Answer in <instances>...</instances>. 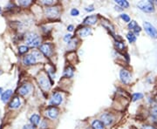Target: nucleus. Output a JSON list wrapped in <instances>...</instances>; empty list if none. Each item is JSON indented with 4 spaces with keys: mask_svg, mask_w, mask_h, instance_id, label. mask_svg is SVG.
Here are the masks:
<instances>
[{
    "mask_svg": "<svg viewBox=\"0 0 157 129\" xmlns=\"http://www.w3.org/2000/svg\"><path fill=\"white\" fill-rule=\"evenodd\" d=\"M26 41L27 46L30 47H37L40 45V38L38 34L33 32L28 33L26 37Z\"/></svg>",
    "mask_w": 157,
    "mask_h": 129,
    "instance_id": "obj_1",
    "label": "nucleus"
},
{
    "mask_svg": "<svg viewBox=\"0 0 157 129\" xmlns=\"http://www.w3.org/2000/svg\"><path fill=\"white\" fill-rule=\"evenodd\" d=\"M138 8L144 12L151 13L155 11V5L152 1H140L137 4Z\"/></svg>",
    "mask_w": 157,
    "mask_h": 129,
    "instance_id": "obj_2",
    "label": "nucleus"
},
{
    "mask_svg": "<svg viewBox=\"0 0 157 129\" xmlns=\"http://www.w3.org/2000/svg\"><path fill=\"white\" fill-rule=\"evenodd\" d=\"M38 82L39 84V86H41V88L43 90H49L51 87V83L49 81V79L46 77V74H41L40 75L38 76Z\"/></svg>",
    "mask_w": 157,
    "mask_h": 129,
    "instance_id": "obj_3",
    "label": "nucleus"
},
{
    "mask_svg": "<svg viewBox=\"0 0 157 129\" xmlns=\"http://www.w3.org/2000/svg\"><path fill=\"white\" fill-rule=\"evenodd\" d=\"M143 26H144L146 32L150 37L153 38H157V30L153 25H151L149 22H144Z\"/></svg>",
    "mask_w": 157,
    "mask_h": 129,
    "instance_id": "obj_4",
    "label": "nucleus"
},
{
    "mask_svg": "<svg viewBox=\"0 0 157 129\" xmlns=\"http://www.w3.org/2000/svg\"><path fill=\"white\" fill-rule=\"evenodd\" d=\"M120 78L122 83L128 84L131 80V74L127 70L122 69L120 72Z\"/></svg>",
    "mask_w": 157,
    "mask_h": 129,
    "instance_id": "obj_5",
    "label": "nucleus"
},
{
    "mask_svg": "<svg viewBox=\"0 0 157 129\" xmlns=\"http://www.w3.org/2000/svg\"><path fill=\"white\" fill-rule=\"evenodd\" d=\"M101 122L106 125V126H109L113 123V115L108 113V112H106V113H103L101 116Z\"/></svg>",
    "mask_w": 157,
    "mask_h": 129,
    "instance_id": "obj_6",
    "label": "nucleus"
},
{
    "mask_svg": "<svg viewBox=\"0 0 157 129\" xmlns=\"http://www.w3.org/2000/svg\"><path fill=\"white\" fill-rule=\"evenodd\" d=\"M59 10L57 7H47L46 9V14L48 18H56L59 16Z\"/></svg>",
    "mask_w": 157,
    "mask_h": 129,
    "instance_id": "obj_7",
    "label": "nucleus"
},
{
    "mask_svg": "<svg viewBox=\"0 0 157 129\" xmlns=\"http://www.w3.org/2000/svg\"><path fill=\"white\" fill-rule=\"evenodd\" d=\"M40 52L46 57L52 55L53 53V48L50 44H43L40 46Z\"/></svg>",
    "mask_w": 157,
    "mask_h": 129,
    "instance_id": "obj_8",
    "label": "nucleus"
},
{
    "mask_svg": "<svg viewBox=\"0 0 157 129\" xmlns=\"http://www.w3.org/2000/svg\"><path fill=\"white\" fill-rule=\"evenodd\" d=\"M37 60H38L37 58L32 53V54L26 55L24 58H23V63H24L25 64L30 65V64H36V63H37Z\"/></svg>",
    "mask_w": 157,
    "mask_h": 129,
    "instance_id": "obj_9",
    "label": "nucleus"
},
{
    "mask_svg": "<svg viewBox=\"0 0 157 129\" xmlns=\"http://www.w3.org/2000/svg\"><path fill=\"white\" fill-rule=\"evenodd\" d=\"M62 102V96L60 93H54L50 100V104L53 106H59Z\"/></svg>",
    "mask_w": 157,
    "mask_h": 129,
    "instance_id": "obj_10",
    "label": "nucleus"
},
{
    "mask_svg": "<svg viewBox=\"0 0 157 129\" xmlns=\"http://www.w3.org/2000/svg\"><path fill=\"white\" fill-rule=\"evenodd\" d=\"M31 90H32L31 85H29V84H25V85H23L22 86H20V88L19 89V92L21 95L26 96V95H27V94L30 93Z\"/></svg>",
    "mask_w": 157,
    "mask_h": 129,
    "instance_id": "obj_11",
    "label": "nucleus"
},
{
    "mask_svg": "<svg viewBox=\"0 0 157 129\" xmlns=\"http://www.w3.org/2000/svg\"><path fill=\"white\" fill-rule=\"evenodd\" d=\"M97 20H98V18L96 15H91V16H88L84 19V24L88 25V26H92L97 22Z\"/></svg>",
    "mask_w": 157,
    "mask_h": 129,
    "instance_id": "obj_12",
    "label": "nucleus"
},
{
    "mask_svg": "<svg viewBox=\"0 0 157 129\" xmlns=\"http://www.w3.org/2000/svg\"><path fill=\"white\" fill-rule=\"evenodd\" d=\"M47 114H48V116L51 118V119H56L57 117H58V115H59V110H58V108L55 107V106H52V107H50L48 111H47Z\"/></svg>",
    "mask_w": 157,
    "mask_h": 129,
    "instance_id": "obj_13",
    "label": "nucleus"
},
{
    "mask_svg": "<svg viewBox=\"0 0 157 129\" xmlns=\"http://www.w3.org/2000/svg\"><path fill=\"white\" fill-rule=\"evenodd\" d=\"M21 105V101H20V99L19 97H15L12 99V100L10 103V107L12 108V109H17L19 108Z\"/></svg>",
    "mask_w": 157,
    "mask_h": 129,
    "instance_id": "obj_14",
    "label": "nucleus"
},
{
    "mask_svg": "<svg viewBox=\"0 0 157 129\" xmlns=\"http://www.w3.org/2000/svg\"><path fill=\"white\" fill-rule=\"evenodd\" d=\"M91 32H92L91 28L85 27L80 29V30L78 32V34H79L80 37H86V36H88L89 34H91Z\"/></svg>",
    "mask_w": 157,
    "mask_h": 129,
    "instance_id": "obj_15",
    "label": "nucleus"
},
{
    "mask_svg": "<svg viewBox=\"0 0 157 129\" xmlns=\"http://www.w3.org/2000/svg\"><path fill=\"white\" fill-rule=\"evenodd\" d=\"M12 94V90H6L5 92H3L2 96H1V100L3 102H6L9 100V99L11 98Z\"/></svg>",
    "mask_w": 157,
    "mask_h": 129,
    "instance_id": "obj_16",
    "label": "nucleus"
},
{
    "mask_svg": "<svg viewBox=\"0 0 157 129\" xmlns=\"http://www.w3.org/2000/svg\"><path fill=\"white\" fill-rule=\"evenodd\" d=\"M92 128L93 129H104V124L101 120H95L92 121Z\"/></svg>",
    "mask_w": 157,
    "mask_h": 129,
    "instance_id": "obj_17",
    "label": "nucleus"
},
{
    "mask_svg": "<svg viewBox=\"0 0 157 129\" xmlns=\"http://www.w3.org/2000/svg\"><path fill=\"white\" fill-rule=\"evenodd\" d=\"M30 121H31V123H32V126H37V125H38V123H39V121H40V117H39V115H38V114H33V115H32L31 118H30Z\"/></svg>",
    "mask_w": 157,
    "mask_h": 129,
    "instance_id": "obj_18",
    "label": "nucleus"
},
{
    "mask_svg": "<svg viewBox=\"0 0 157 129\" xmlns=\"http://www.w3.org/2000/svg\"><path fill=\"white\" fill-rule=\"evenodd\" d=\"M64 75H65V77H67V78H72L74 76V69H73V67H71V66L66 67L65 69V71H64Z\"/></svg>",
    "mask_w": 157,
    "mask_h": 129,
    "instance_id": "obj_19",
    "label": "nucleus"
},
{
    "mask_svg": "<svg viewBox=\"0 0 157 129\" xmlns=\"http://www.w3.org/2000/svg\"><path fill=\"white\" fill-rule=\"evenodd\" d=\"M115 3L117 4L120 5L122 8H128L129 6V3L128 1H126V0H116Z\"/></svg>",
    "mask_w": 157,
    "mask_h": 129,
    "instance_id": "obj_20",
    "label": "nucleus"
},
{
    "mask_svg": "<svg viewBox=\"0 0 157 129\" xmlns=\"http://www.w3.org/2000/svg\"><path fill=\"white\" fill-rule=\"evenodd\" d=\"M127 38L128 39L129 43H134V42L136 41V36L134 35V32H128L127 34Z\"/></svg>",
    "mask_w": 157,
    "mask_h": 129,
    "instance_id": "obj_21",
    "label": "nucleus"
},
{
    "mask_svg": "<svg viewBox=\"0 0 157 129\" xmlns=\"http://www.w3.org/2000/svg\"><path fill=\"white\" fill-rule=\"evenodd\" d=\"M142 97H143V95H142V93H140V92L134 93V94H133V101H136V100H140Z\"/></svg>",
    "mask_w": 157,
    "mask_h": 129,
    "instance_id": "obj_22",
    "label": "nucleus"
},
{
    "mask_svg": "<svg viewBox=\"0 0 157 129\" xmlns=\"http://www.w3.org/2000/svg\"><path fill=\"white\" fill-rule=\"evenodd\" d=\"M27 51H28V47L26 46H20V47L19 48V52L20 53V54H24V53H26Z\"/></svg>",
    "mask_w": 157,
    "mask_h": 129,
    "instance_id": "obj_23",
    "label": "nucleus"
},
{
    "mask_svg": "<svg viewBox=\"0 0 157 129\" xmlns=\"http://www.w3.org/2000/svg\"><path fill=\"white\" fill-rule=\"evenodd\" d=\"M120 18L124 20V22H127V23H129L130 22V17L128 15V14L123 13V14L120 15Z\"/></svg>",
    "mask_w": 157,
    "mask_h": 129,
    "instance_id": "obj_24",
    "label": "nucleus"
},
{
    "mask_svg": "<svg viewBox=\"0 0 157 129\" xmlns=\"http://www.w3.org/2000/svg\"><path fill=\"white\" fill-rule=\"evenodd\" d=\"M137 26H138V25H137V23H136L135 21H131V22H129V24H128V28H129L130 30L133 31Z\"/></svg>",
    "mask_w": 157,
    "mask_h": 129,
    "instance_id": "obj_25",
    "label": "nucleus"
},
{
    "mask_svg": "<svg viewBox=\"0 0 157 129\" xmlns=\"http://www.w3.org/2000/svg\"><path fill=\"white\" fill-rule=\"evenodd\" d=\"M19 4L22 6H27L31 4V1H26V0H21V1H19Z\"/></svg>",
    "mask_w": 157,
    "mask_h": 129,
    "instance_id": "obj_26",
    "label": "nucleus"
},
{
    "mask_svg": "<svg viewBox=\"0 0 157 129\" xmlns=\"http://www.w3.org/2000/svg\"><path fill=\"white\" fill-rule=\"evenodd\" d=\"M151 113H152V115H153V117H154V118H157V106L152 108V110H151Z\"/></svg>",
    "mask_w": 157,
    "mask_h": 129,
    "instance_id": "obj_27",
    "label": "nucleus"
},
{
    "mask_svg": "<svg viewBox=\"0 0 157 129\" xmlns=\"http://www.w3.org/2000/svg\"><path fill=\"white\" fill-rule=\"evenodd\" d=\"M116 46H117V48L119 49V50H122V49H124L125 48V45L122 43V42H116Z\"/></svg>",
    "mask_w": 157,
    "mask_h": 129,
    "instance_id": "obj_28",
    "label": "nucleus"
},
{
    "mask_svg": "<svg viewBox=\"0 0 157 129\" xmlns=\"http://www.w3.org/2000/svg\"><path fill=\"white\" fill-rule=\"evenodd\" d=\"M55 3V1L53 0H43V4H47V5H51V4H53Z\"/></svg>",
    "mask_w": 157,
    "mask_h": 129,
    "instance_id": "obj_29",
    "label": "nucleus"
},
{
    "mask_svg": "<svg viewBox=\"0 0 157 129\" xmlns=\"http://www.w3.org/2000/svg\"><path fill=\"white\" fill-rule=\"evenodd\" d=\"M79 14H80V11L77 9H75V8L72 9V10H71V15L72 16H78Z\"/></svg>",
    "mask_w": 157,
    "mask_h": 129,
    "instance_id": "obj_30",
    "label": "nucleus"
},
{
    "mask_svg": "<svg viewBox=\"0 0 157 129\" xmlns=\"http://www.w3.org/2000/svg\"><path fill=\"white\" fill-rule=\"evenodd\" d=\"M72 38V35L71 34H67V35H65V37L64 38V40H65V42H70V39Z\"/></svg>",
    "mask_w": 157,
    "mask_h": 129,
    "instance_id": "obj_31",
    "label": "nucleus"
},
{
    "mask_svg": "<svg viewBox=\"0 0 157 129\" xmlns=\"http://www.w3.org/2000/svg\"><path fill=\"white\" fill-rule=\"evenodd\" d=\"M23 129H36L35 128V127L34 126H32V125H26Z\"/></svg>",
    "mask_w": 157,
    "mask_h": 129,
    "instance_id": "obj_32",
    "label": "nucleus"
},
{
    "mask_svg": "<svg viewBox=\"0 0 157 129\" xmlns=\"http://www.w3.org/2000/svg\"><path fill=\"white\" fill-rule=\"evenodd\" d=\"M94 10V8H93L92 5H90L89 7L86 8V10H87V11H92V10Z\"/></svg>",
    "mask_w": 157,
    "mask_h": 129,
    "instance_id": "obj_33",
    "label": "nucleus"
},
{
    "mask_svg": "<svg viewBox=\"0 0 157 129\" xmlns=\"http://www.w3.org/2000/svg\"><path fill=\"white\" fill-rule=\"evenodd\" d=\"M142 129H155V128L151 127V126H144L142 127Z\"/></svg>",
    "mask_w": 157,
    "mask_h": 129,
    "instance_id": "obj_34",
    "label": "nucleus"
},
{
    "mask_svg": "<svg viewBox=\"0 0 157 129\" xmlns=\"http://www.w3.org/2000/svg\"><path fill=\"white\" fill-rule=\"evenodd\" d=\"M67 30H68V31H70V32H72V31L74 30V26H72V25H71V26H69L67 27Z\"/></svg>",
    "mask_w": 157,
    "mask_h": 129,
    "instance_id": "obj_35",
    "label": "nucleus"
},
{
    "mask_svg": "<svg viewBox=\"0 0 157 129\" xmlns=\"http://www.w3.org/2000/svg\"><path fill=\"white\" fill-rule=\"evenodd\" d=\"M2 92V88H0V93Z\"/></svg>",
    "mask_w": 157,
    "mask_h": 129,
    "instance_id": "obj_36",
    "label": "nucleus"
},
{
    "mask_svg": "<svg viewBox=\"0 0 157 129\" xmlns=\"http://www.w3.org/2000/svg\"><path fill=\"white\" fill-rule=\"evenodd\" d=\"M0 13H1V7H0Z\"/></svg>",
    "mask_w": 157,
    "mask_h": 129,
    "instance_id": "obj_37",
    "label": "nucleus"
}]
</instances>
